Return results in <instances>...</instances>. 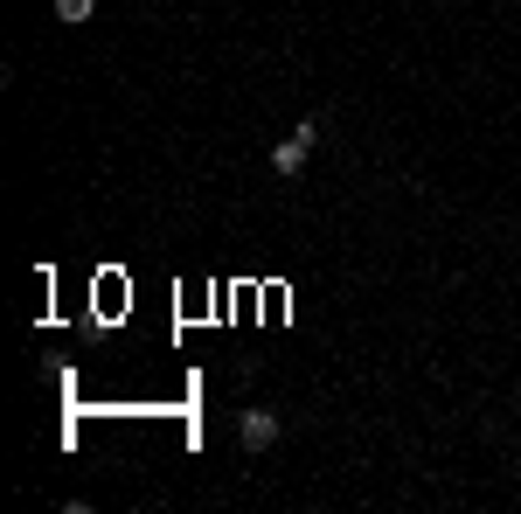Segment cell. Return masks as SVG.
Listing matches in <instances>:
<instances>
[{
  "label": "cell",
  "mask_w": 521,
  "mask_h": 514,
  "mask_svg": "<svg viewBox=\"0 0 521 514\" xmlns=\"http://www.w3.org/2000/svg\"><path fill=\"white\" fill-rule=\"evenodd\" d=\"M237 438H244V452H271L278 445V410H244Z\"/></svg>",
  "instance_id": "cell-2"
},
{
  "label": "cell",
  "mask_w": 521,
  "mask_h": 514,
  "mask_svg": "<svg viewBox=\"0 0 521 514\" xmlns=\"http://www.w3.org/2000/svg\"><path fill=\"white\" fill-rule=\"evenodd\" d=\"M91 14H98V0H56V21H70V28L91 21Z\"/></svg>",
  "instance_id": "cell-3"
},
{
  "label": "cell",
  "mask_w": 521,
  "mask_h": 514,
  "mask_svg": "<svg viewBox=\"0 0 521 514\" xmlns=\"http://www.w3.org/2000/svg\"><path fill=\"white\" fill-rule=\"evenodd\" d=\"M313 146H320V126H313V119H299V126L271 146V174H285V181H292V174L306 167V153H313Z\"/></svg>",
  "instance_id": "cell-1"
}]
</instances>
